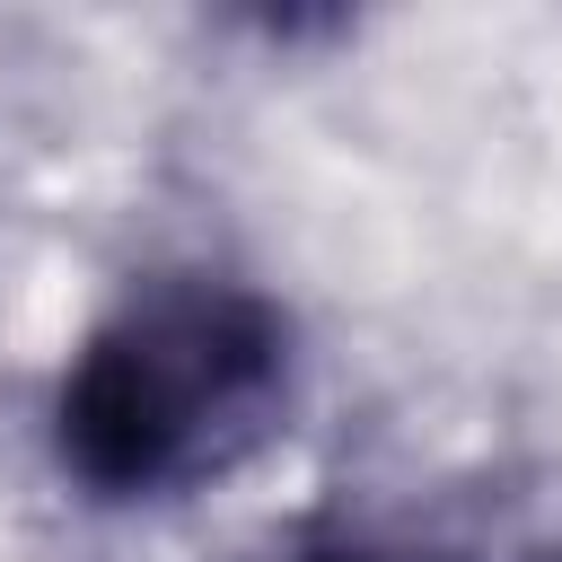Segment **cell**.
<instances>
[{
	"label": "cell",
	"instance_id": "1",
	"mask_svg": "<svg viewBox=\"0 0 562 562\" xmlns=\"http://www.w3.org/2000/svg\"><path fill=\"white\" fill-rule=\"evenodd\" d=\"M290 413V316L220 272L132 290L61 369L53 448L97 501H176L246 465Z\"/></svg>",
	"mask_w": 562,
	"mask_h": 562
},
{
	"label": "cell",
	"instance_id": "2",
	"mask_svg": "<svg viewBox=\"0 0 562 562\" xmlns=\"http://www.w3.org/2000/svg\"><path fill=\"white\" fill-rule=\"evenodd\" d=\"M299 562H457V553H430V544H395V536H316Z\"/></svg>",
	"mask_w": 562,
	"mask_h": 562
}]
</instances>
